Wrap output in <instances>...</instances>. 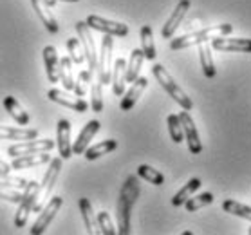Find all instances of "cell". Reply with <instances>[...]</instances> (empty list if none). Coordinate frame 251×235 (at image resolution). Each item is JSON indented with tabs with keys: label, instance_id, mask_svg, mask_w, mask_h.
<instances>
[{
	"label": "cell",
	"instance_id": "obj_1",
	"mask_svg": "<svg viewBox=\"0 0 251 235\" xmlns=\"http://www.w3.org/2000/svg\"><path fill=\"white\" fill-rule=\"evenodd\" d=\"M141 194L139 186V176H128L120 190L118 205H116V219H118V234L128 235L130 234V217L132 208L136 205L137 197Z\"/></svg>",
	"mask_w": 251,
	"mask_h": 235
},
{
	"label": "cell",
	"instance_id": "obj_27",
	"mask_svg": "<svg viewBox=\"0 0 251 235\" xmlns=\"http://www.w3.org/2000/svg\"><path fill=\"white\" fill-rule=\"evenodd\" d=\"M141 51L145 54L147 60H155L157 56V51H155V44H154V33H152V27L150 26H143L141 31Z\"/></svg>",
	"mask_w": 251,
	"mask_h": 235
},
{
	"label": "cell",
	"instance_id": "obj_39",
	"mask_svg": "<svg viewBox=\"0 0 251 235\" xmlns=\"http://www.w3.org/2000/svg\"><path fill=\"white\" fill-rule=\"evenodd\" d=\"M25 197V188L22 192H18V190H7V188H0V199L4 201H9V203H20V201Z\"/></svg>",
	"mask_w": 251,
	"mask_h": 235
},
{
	"label": "cell",
	"instance_id": "obj_9",
	"mask_svg": "<svg viewBox=\"0 0 251 235\" xmlns=\"http://www.w3.org/2000/svg\"><path fill=\"white\" fill-rule=\"evenodd\" d=\"M87 26L94 31H100V33H105V35L110 36H126L128 35V26L123 22H114V20H107V18H101L98 15H91L87 17Z\"/></svg>",
	"mask_w": 251,
	"mask_h": 235
},
{
	"label": "cell",
	"instance_id": "obj_8",
	"mask_svg": "<svg viewBox=\"0 0 251 235\" xmlns=\"http://www.w3.org/2000/svg\"><path fill=\"white\" fill-rule=\"evenodd\" d=\"M56 147V143L52 139H24L20 143L11 145L7 149V154L17 157V156H25V154H34V152H49Z\"/></svg>",
	"mask_w": 251,
	"mask_h": 235
},
{
	"label": "cell",
	"instance_id": "obj_10",
	"mask_svg": "<svg viewBox=\"0 0 251 235\" xmlns=\"http://www.w3.org/2000/svg\"><path fill=\"white\" fill-rule=\"evenodd\" d=\"M179 120H181V125H183V132H184V139L188 143V150L194 156L201 154L202 152V143H201L199 132H197V127H195L192 116H190V110H184L179 112Z\"/></svg>",
	"mask_w": 251,
	"mask_h": 235
},
{
	"label": "cell",
	"instance_id": "obj_31",
	"mask_svg": "<svg viewBox=\"0 0 251 235\" xmlns=\"http://www.w3.org/2000/svg\"><path fill=\"white\" fill-rule=\"evenodd\" d=\"M223 210L226 213H231V215H237V217L251 221V207L242 205V203H239V201H235V199L223 201Z\"/></svg>",
	"mask_w": 251,
	"mask_h": 235
},
{
	"label": "cell",
	"instance_id": "obj_34",
	"mask_svg": "<svg viewBox=\"0 0 251 235\" xmlns=\"http://www.w3.org/2000/svg\"><path fill=\"white\" fill-rule=\"evenodd\" d=\"M166 123H168V132H170L172 141L174 143H183L184 132H183V125H181V120H179V114H170L166 118Z\"/></svg>",
	"mask_w": 251,
	"mask_h": 235
},
{
	"label": "cell",
	"instance_id": "obj_15",
	"mask_svg": "<svg viewBox=\"0 0 251 235\" xmlns=\"http://www.w3.org/2000/svg\"><path fill=\"white\" fill-rule=\"evenodd\" d=\"M56 145L58 156L62 159H69L73 156V141H71V123L67 120H60L56 123Z\"/></svg>",
	"mask_w": 251,
	"mask_h": 235
},
{
	"label": "cell",
	"instance_id": "obj_13",
	"mask_svg": "<svg viewBox=\"0 0 251 235\" xmlns=\"http://www.w3.org/2000/svg\"><path fill=\"white\" fill-rule=\"evenodd\" d=\"M190 6H192V4H190V0H179V4L176 6L174 13H172L170 18L166 20L165 26H163V29H161V36H163L165 40H170L172 36H174V33L177 31V27L181 26V22H183L184 17H186Z\"/></svg>",
	"mask_w": 251,
	"mask_h": 235
},
{
	"label": "cell",
	"instance_id": "obj_5",
	"mask_svg": "<svg viewBox=\"0 0 251 235\" xmlns=\"http://www.w3.org/2000/svg\"><path fill=\"white\" fill-rule=\"evenodd\" d=\"M112 49H114V40L112 36L107 35L101 40V51L98 54V80L101 81V85L110 83V75H112Z\"/></svg>",
	"mask_w": 251,
	"mask_h": 235
},
{
	"label": "cell",
	"instance_id": "obj_2",
	"mask_svg": "<svg viewBox=\"0 0 251 235\" xmlns=\"http://www.w3.org/2000/svg\"><path fill=\"white\" fill-rule=\"evenodd\" d=\"M231 31H233L231 24L211 26V27H204L201 29V31H195V33H188V35H183L179 36V38H174L170 42V47L174 51H179V49H186V47H192V46H199L202 42H210L215 36H226Z\"/></svg>",
	"mask_w": 251,
	"mask_h": 235
},
{
	"label": "cell",
	"instance_id": "obj_30",
	"mask_svg": "<svg viewBox=\"0 0 251 235\" xmlns=\"http://www.w3.org/2000/svg\"><path fill=\"white\" fill-rule=\"evenodd\" d=\"M199 188H201V179L199 178L190 179L188 183L184 184L183 188L179 190V192L172 197V205H174V207H183L184 201L188 199V197H192V195H194V192H197Z\"/></svg>",
	"mask_w": 251,
	"mask_h": 235
},
{
	"label": "cell",
	"instance_id": "obj_4",
	"mask_svg": "<svg viewBox=\"0 0 251 235\" xmlns=\"http://www.w3.org/2000/svg\"><path fill=\"white\" fill-rule=\"evenodd\" d=\"M60 170H62V157H51L49 168L44 174L42 183L36 186V195H34V207H33L34 212H40L42 208H44V201L47 199V195L51 194L52 188H54V183H56Z\"/></svg>",
	"mask_w": 251,
	"mask_h": 235
},
{
	"label": "cell",
	"instance_id": "obj_28",
	"mask_svg": "<svg viewBox=\"0 0 251 235\" xmlns=\"http://www.w3.org/2000/svg\"><path fill=\"white\" fill-rule=\"evenodd\" d=\"M118 149V141L116 139H105V141H101V143L94 145V147H87V150L83 152V156H85L87 161H94L98 159V157H101V156L109 154V152H112V150Z\"/></svg>",
	"mask_w": 251,
	"mask_h": 235
},
{
	"label": "cell",
	"instance_id": "obj_24",
	"mask_svg": "<svg viewBox=\"0 0 251 235\" xmlns=\"http://www.w3.org/2000/svg\"><path fill=\"white\" fill-rule=\"evenodd\" d=\"M199 56L204 76L206 78H215L217 69H215V63H213V58H211V46H208V42L199 44Z\"/></svg>",
	"mask_w": 251,
	"mask_h": 235
},
{
	"label": "cell",
	"instance_id": "obj_42",
	"mask_svg": "<svg viewBox=\"0 0 251 235\" xmlns=\"http://www.w3.org/2000/svg\"><path fill=\"white\" fill-rule=\"evenodd\" d=\"M63 2H78V0H63Z\"/></svg>",
	"mask_w": 251,
	"mask_h": 235
},
{
	"label": "cell",
	"instance_id": "obj_11",
	"mask_svg": "<svg viewBox=\"0 0 251 235\" xmlns=\"http://www.w3.org/2000/svg\"><path fill=\"white\" fill-rule=\"evenodd\" d=\"M47 98L54 102L58 105H63V107H67V109H73L76 112H87L89 109V104H87L83 98L80 96H73V94H69L65 91H60V89H51V91L47 92Z\"/></svg>",
	"mask_w": 251,
	"mask_h": 235
},
{
	"label": "cell",
	"instance_id": "obj_6",
	"mask_svg": "<svg viewBox=\"0 0 251 235\" xmlns=\"http://www.w3.org/2000/svg\"><path fill=\"white\" fill-rule=\"evenodd\" d=\"M76 33H78V38H80L81 47H83V54H85V58H87L89 71L94 75L98 67V52H96V46H94V38H92L91 27L87 26V22H78L76 24Z\"/></svg>",
	"mask_w": 251,
	"mask_h": 235
},
{
	"label": "cell",
	"instance_id": "obj_19",
	"mask_svg": "<svg viewBox=\"0 0 251 235\" xmlns=\"http://www.w3.org/2000/svg\"><path fill=\"white\" fill-rule=\"evenodd\" d=\"M51 161V156L47 152H34V154L17 156L11 163V170H24V168H31V166H40Z\"/></svg>",
	"mask_w": 251,
	"mask_h": 235
},
{
	"label": "cell",
	"instance_id": "obj_17",
	"mask_svg": "<svg viewBox=\"0 0 251 235\" xmlns=\"http://www.w3.org/2000/svg\"><path fill=\"white\" fill-rule=\"evenodd\" d=\"M100 129H101V123H100L98 120L89 121V123L81 129L80 136H78V139H76L75 145H73V154H76V156L83 154V152L87 150V147H89V143L92 141V138L98 134Z\"/></svg>",
	"mask_w": 251,
	"mask_h": 235
},
{
	"label": "cell",
	"instance_id": "obj_22",
	"mask_svg": "<svg viewBox=\"0 0 251 235\" xmlns=\"http://www.w3.org/2000/svg\"><path fill=\"white\" fill-rule=\"evenodd\" d=\"M125 71H126V60L125 58H118L112 65V75H110V81H112V92L116 96H121L125 92Z\"/></svg>",
	"mask_w": 251,
	"mask_h": 235
},
{
	"label": "cell",
	"instance_id": "obj_32",
	"mask_svg": "<svg viewBox=\"0 0 251 235\" xmlns=\"http://www.w3.org/2000/svg\"><path fill=\"white\" fill-rule=\"evenodd\" d=\"M137 176L143 178L145 181H149L150 184H155V186H161V184L165 183V176H163L159 170L152 168L150 165H139L137 166Z\"/></svg>",
	"mask_w": 251,
	"mask_h": 235
},
{
	"label": "cell",
	"instance_id": "obj_21",
	"mask_svg": "<svg viewBox=\"0 0 251 235\" xmlns=\"http://www.w3.org/2000/svg\"><path fill=\"white\" fill-rule=\"evenodd\" d=\"M38 138L36 129H24V127H6L0 125V139H13V141H24V139Z\"/></svg>",
	"mask_w": 251,
	"mask_h": 235
},
{
	"label": "cell",
	"instance_id": "obj_16",
	"mask_svg": "<svg viewBox=\"0 0 251 235\" xmlns=\"http://www.w3.org/2000/svg\"><path fill=\"white\" fill-rule=\"evenodd\" d=\"M149 87V80L145 78V76H137L136 80L132 81V87L128 91L125 92V96L121 98V104H120V109L121 110H130L134 105L137 104V100L141 98V94L145 92V89Z\"/></svg>",
	"mask_w": 251,
	"mask_h": 235
},
{
	"label": "cell",
	"instance_id": "obj_40",
	"mask_svg": "<svg viewBox=\"0 0 251 235\" xmlns=\"http://www.w3.org/2000/svg\"><path fill=\"white\" fill-rule=\"evenodd\" d=\"M0 172H2V174H9V172H11V165H7L6 161L0 159Z\"/></svg>",
	"mask_w": 251,
	"mask_h": 235
},
{
	"label": "cell",
	"instance_id": "obj_26",
	"mask_svg": "<svg viewBox=\"0 0 251 235\" xmlns=\"http://www.w3.org/2000/svg\"><path fill=\"white\" fill-rule=\"evenodd\" d=\"M4 107H6V110L9 112V116L15 118V121H17L18 125L24 127V125H27L29 123V112H25V110L22 109V105L18 104L13 96L4 98Z\"/></svg>",
	"mask_w": 251,
	"mask_h": 235
},
{
	"label": "cell",
	"instance_id": "obj_35",
	"mask_svg": "<svg viewBox=\"0 0 251 235\" xmlns=\"http://www.w3.org/2000/svg\"><path fill=\"white\" fill-rule=\"evenodd\" d=\"M91 107L94 112L103 110V85L101 81H91Z\"/></svg>",
	"mask_w": 251,
	"mask_h": 235
},
{
	"label": "cell",
	"instance_id": "obj_38",
	"mask_svg": "<svg viewBox=\"0 0 251 235\" xmlns=\"http://www.w3.org/2000/svg\"><path fill=\"white\" fill-rule=\"evenodd\" d=\"M96 221H98V228H100V234H105V235H116V226L112 223V219H110V213L109 212H100L96 215Z\"/></svg>",
	"mask_w": 251,
	"mask_h": 235
},
{
	"label": "cell",
	"instance_id": "obj_20",
	"mask_svg": "<svg viewBox=\"0 0 251 235\" xmlns=\"http://www.w3.org/2000/svg\"><path fill=\"white\" fill-rule=\"evenodd\" d=\"M44 65H46V75L47 80L51 83H56L60 80V73H58V63H60V58H58L56 47L54 46H46L44 47Z\"/></svg>",
	"mask_w": 251,
	"mask_h": 235
},
{
	"label": "cell",
	"instance_id": "obj_18",
	"mask_svg": "<svg viewBox=\"0 0 251 235\" xmlns=\"http://www.w3.org/2000/svg\"><path fill=\"white\" fill-rule=\"evenodd\" d=\"M31 6H33L34 13L38 15V18L42 20V24L46 26V29L49 33H58L60 31V26H58L56 18L51 13V6H47L46 0H31Z\"/></svg>",
	"mask_w": 251,
	"mask_h": 235
},
{
	"label": "cell",
	"instance_id": "obj_33",
	"mask_svg": "<svg viewBox=\"0 0 251 235\" xmlns=\"http://www.w3.org/2000/svg\"><path fill=\"white\" fill-rule=\"evenodd\" d=\"M211 203H213V194L204 192V194H199L195 195V197H188V199L184 201V207H186L188 212H197V210L208 207Z\"/></svg>",
	"mask_w": 251,
	"mask_h": 235
},
{
	"label": "cell",
	"instance_id": "obj_41",
	"mask_svg": "<svg viewBox=\"0 0 251 235\" xmlns=\"http://www.w3.org/2000/svg\"><path fill=\"white\" fill-rule=\"evenodd\" d=\"M46 2H47V6H54V4H56V2H58V0H46Z\"/></svg>",
	"mask_w": 251,
	"mask_h": 235
},
{
	"label": "cell",
	"instance_id": "obj_12",
	"mask_svg": "<svg viewBox=\"0 0 251 235\" xmlns=\"http://www.w3.org/2000/svg\"><path fill=\"white\" fill-rule=\"evenodd\" d=\"M36 186H38V183H36V181H31V183L27 184V188H25V197L18 203V210H17V213H15V226H17V228H24L25 223H27L29 212H33Z\"/></svg>",
	"mask_w": 251,
	"mask_h": 235
},
{
	"label": "cell",
	"instance_id": "obj_23",
	"mask_svg": "<svg viewBox=\"0 0 251 235\" xmlns=\"http://www.w3.org/2000/svg\"><path fill=\"white\" fill-rule=\"evenodd\" d=\"M78 205H80V212H81V217H83V223H85L87 234H91V235L100 234L98 221H96V215H94V210H92L91 201L87 199V197H80Z\"/></svg>",
	"mask_w": 251,
	"mask_h": 235
},
{
	"label": "cell",
	"instance_id": "obj_43",
	"mask_svg": "<svg viewBox=\"0 0 251 235\" xmlns=\"http://www.w3.org/2000/svg\"><path fill=\"white\" fill-rule=\"evenodd\" d=\"M248 234H250V235H251V226H250V230H248Z\"/></svg>",
	"mask_w": 251,
	"mask_h": 235
},
{
	"label": "cell",
	"instance_id": "obj_14",
	"mask_svg": "<svg viewBox=\"0 0 251 235\" xmlns=\"http://www.w3.org/2000/svg\"><path fill=\"white\" fill-rule=\"evenodd\" d=\"M211 47L223 52H251L250 38H226V36H215L211 38Z\"/></svg>",
	"mask_w": 251,
	"mask_h": 235
},
{
	"label": "cell",
	"instance_id": "obj_37",
	"mask_svg": "<svg viewBox=\"0 0 251 235\" xmlns=\"http://www.w3.org/2000/svg\"><path fill=\"white\" fill-rule=\"evenodd\" d=\"M67 51H69V58L73 60V63H83L85 54H83V47H81V42L78 38H73V36L69 38Z\"/></svg>",
	"mask_w": 251,
	"mask_h": 235
},
{
	"label": "cell",
	"instance_id": "obj_36",
	"mask_svg": "<svg viewBox=\"0 0 251 235\" xmlns=\"http://www.w3.org/2000/svg\"><path fill=\"white\" fill-rule=\"evenodd\" d=\"M91 81H92V73L89 69H83L78 75V80L75 81V94L76 96L83 98L87 94V91H89V87H91Z\"/></svg>",
	"mask_w": 251,
	"mask_h": 235
},
{
	"label": "cell",
	"instance_id": "obj_3",
	"mask_svg": "<svg viewBox=\"0 0 251 235\" xmlns=\"http://www.w3.org/2000/svg\"><path fill=\"white\" fill-rule=\"evenodd\" d=\"M152 75L155 76V80L159 81V85L165 89L168 94H170L174 100H176L177 104L181 105L184 110H192L194 109V102H192V98L186 94V92L179 87V83H176V80L172 78V75L168 71L161 65V63H155L154 67H152Z\"/></svg>",
	"mask_w": 251,
	"mask_h": 235
},
{
	"label": "cell",
	"instance_id": "obj_29",
	"mask_svg": "<svg viewBox=\"0 0 251 235\" xmlns=\"http://www.w3.org/2000/svg\"><path fill=\"white\" fill-rule=\"evenodd\" d=\"M58 73H60V81L63 83L65 91H73L75 89V78H73V60L69 56L60 58L58 63Z\"/></svg>",
	"mask_w": 251,
	"mask_h": 235
},
{
	"label": "cell",
	"instance_id": "obj_25",
	"mask_svg": "<svg viewBox=\"0 0 251 235\" xmlns=\"http://www.w3.org/2000/svg\"><path fill=\"white\" fill-rule=\"evenodd\" d=\"M143 60H145V54H143L141 49H134L130 52V60L126 63V71H125V80L126 83H132L139 76V71H141Z\"/></svg>",
	"mask_w": 251,
	"mask_h": 235
},
{
	"label": "cell",
	"instance_id": "obj_7",
	"mask_svg": "<svg viewBox=\"0 0 251 235\" xmlns=\"http://www.w3.org/2000/svg\"><path fill=\"white\" fill-rule=\"evenodd\" d=\"M62 205H63V199L60 197V195L52 197L46 207L42 208L38 219L33 223V226H31V230H29V232H31V235H42V234H44V232L47 230V226L51 224L52 219L56 217V213L60 212Z\"/></svg>",
	"mask_w": 251,
	"mask_h": 235
}]
</instances>
